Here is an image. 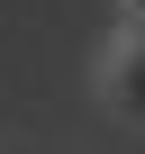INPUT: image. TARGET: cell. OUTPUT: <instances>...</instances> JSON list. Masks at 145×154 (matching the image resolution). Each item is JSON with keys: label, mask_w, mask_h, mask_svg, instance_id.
Here are the masks:
<instances>
[{"label": "cell", "mask_w": 145, "mask_h": 154, "mask_svg": "<svg viewBox=\"0 0 145 154\" xmlns=\"http://www.w3.org/2000/svg\"><path fill=\"white\" fill-rule=\"evenodd\" d=\"M100 91H109V109H118L127 127H145V18H127V27H118V45H109V72H100Z\"/></svg>", "instance_id": "cell-1"}, {"label": "cell", "mask_w": 145, "mask_h": 154, "mask_svg": "<svg viewBox=\"0 0 145 154\" xmlns=\"http://www.w3.org/2000/svg\"><path fill=\"white\" fill-rule=\"evenodd\" d=\"M118 9H127V18H145V0H118Z\"/></svg>", "instance_id": "cell-2"}]
</instances>
